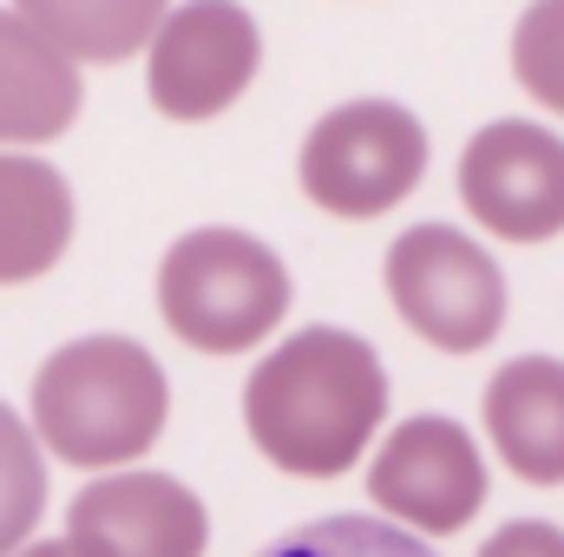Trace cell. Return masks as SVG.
Listing matches in <instances>:
<instances>
[{
	"instance_id": "16",
	"label": "cell",
	"mask_w": 564,
	"mask_h": 557,
	"mask_svg": "<svg viewBox=\"0 0 564 557\" xmlns=\"http://www.w3.org/2000/svg\"><path fill=\"white\" fill-rule=\"evenodd\" d=\"M512 73L519 86L564 119V0H532L512 26Z\"/></svg>"
},
{
	"instance_id": "9",
	"label": "cell",
	"mask_w": 564,
	"mask_h": 557,
	"mask_svg": "<svg viewBox=\"0 0 564 557\" xmlns=\"http://www.w3.org/2000/svg\"><path fill=\"white\" fill-rule=\"evenodd\" d=\"M66 545L79 557H204L210 518L184 479L119 472V479H93L73 499Z\"/></svg>"
},
{
	"instance_id": "11",
	"label": "cell",
	"mask_w": 564,
	"mask_h": 557,
	"mask_svg": "<svg viewBox=\"0 0 564 557\" xmlns=\"http://www.w3.org/2000/svg\"><path fill=\"white\" fill-rule=\"evenodd\" d=\"M79 112V66L0 7V144H46Z\"/></svg>"
},
{
	"instance_id": "5",
	"label": "cell",
	"mask_w": 564,
	"mask_h": 557,
	"mask_svg": "<svg viewBox=\"0 0 564 557\" xmlns=\"http://www.w3.org/2000/svg\"><path fill=\"white\" fill-rule=\"evenodd\" d=\"M388 295L401 321L440 354H479L506 328L499 263L453 223H414L388 250Z\"/></svg>"
},
{
	"instance_id": "18",
	"label": "cell",
	"mask_w": 564,
	"mask_h": 557,
	"mask_svg": "<svg viewBox=\"0 0 564 557\" xmlns=\"http://www.w3.org/2000/svg\"><path fill=\"white\" fill-rule=\"evenodd\" d=\"M20 557H79V551H73L66 538H40V545H26Z\"/></svg>"
},
{
	"instance_id": "12",
	"label": "cell",
	"mask_w": 564,
	"mask_h": 557,
	"mask_svg": "<svg viewBox=\"0 0 564 557\" xmlns=\"http://www.w3.org/2000/svg\"><path fill=\"white\" fill-rule=\"evenodd\" d=\"M73 243V190L53 164L0 151V288L46 276Z\"/></svg>"
},
{
	"instance_id": "3",
	"label": "cell",
	"mask_w": 564,
	"mask_h": 557,
	"mask_svg": "<svg viewBox=\"0 0 564 557\" xmlns=\"http://www.w3.org/2000/svg\"><path fill=\"white\" fill-rule=\"evenodd\" d=\"M158 308L197 354H243L289 315V270L243 230H191L164 250Z\"/></svg>"
},
{
	"instance_id": "4",
	"label": "cell",
	"mask_w": 564,
	"mask_h": 557,
	"mask_svg": "<svg viewBox=\"0 0 564 557\" xmlns=\"http://www.w3.org/2000/svg\"><path fill=\"white\" fill-rule=\"evenodd\" d=\"M295 171L315 210L368 223L414 197V184L426 177V132L394 99H355L308 125Z\"/></svg>"
},
{
	"instance_id": "17",
	"label": "cell",
	"mask_w": 564,
	"mask_h": 557,
	"mask_svg": "<svg viewBox=\"0 0 564 557\" xmlns=\"http://www.w3.org/2000/svg\"><path fill=\"white\" fill-rule=\"evenodd\" d=\"M479 557H564V532L545 518H512L506 532H492Z\"/></svg>"
},
{
	"instance_id": "2",
	"label": "cell",
	"mask_w": 564,
	"mask_h": 557,
	"mask_svg": "<svg viewBox=\"0 0 564 557\" xmlns=\"http://www.w3.org/2000/svg\"><path fill=\"white\" fill-rule=\"evenodd\" d=\"M171 414L164 368L126 335H86L46 354L33 374V439L66 466H132L158 446Z\"/></svg>"
},
{
	"instance_id": "13",
	"label": "cell",
	"mask_w": 564,
	"mask_h": 557,
	"mask_svg": "<svg viewBox=\"0 0 564 557\" xmlns=\"http://www.w3.org/2000/svg\"><path fill=\"white\" fill-rule=\"evenodd\" d=\"M13 13L33 33H46L73 66L79 59L112 66V59H132L139 46H151L171 0H13Z\"/></svg>"
},
{
	"instance_id": "15",
	"label": "cell",
	"mask_w": 564,
	"mask_h": 557,
	"mask_svg": "<svg viewBox=\"0 0 564 557\" xmlns=\"http://www.w3.org/2000/svg\"><path fill=\"white\" fill-rule=\"evenodd\" d=\"M257 557H440V551L414 532H401V525L335 512V518H315V525H295V532L270 538Z\"/></svg>"
},
{
	"instance_id": "7",
	"label": "cell",
	"mask_w": 564,
	"mask_h": 557,
	"mask_svg": "<svg viewBox=\"0 0 564 557\" xmlns=\"http://www.w3.org/2000/svg\"><path fill=\"white\" fill-rule=\"evenodd\" d=\"M459 204L506 243L564 230V139L532 119H492L459 151Z\"/></svg>"
},
{
	"instance_id": "14",
	"label": "cell",
	"mask_w": 564,
	"mask_h": 557,
	"mask_svg": "<svg viewBox=\"0 0 564 557\" xmlns=\"http://www.w3.org/2000/svg\"><path fill=\"white\" fill-rule=\"evenodd\" d=\"M46 512V459L33 426L0 401V557L26 551V532Z\"/></svg>"
},
{
	"instance_id": "1",
	"label": "cell",
	"mask_w": 564,
	"mask_h": 557,
	"mask_svg": "<svg viewBox=\"0 0 564 557\" xmlns=\"http://www.w3.org/2000/svg\"><path fill=\"white\" fill-rule=\"evenodd\" d=\"M388 419L381 354L348 328H302L257 361L243 387V426L289 479H341Z\"/></svg>"
},
{
	"instance_id": "10",
	"label": "cell",
	"mask_w": 564,
	"mask_h": 557,
	"mask_svg": "<svg viewBox=\"0 0 564 557\" xmlns=\"http://www.w3.org/2000/svg\"><path fill=\"white\" fill-rule=\"evenodd\" d=\"M492 452L525 485H564V361L519 354L486 381Z\"/></svg>"
},
{
	"instance_id": "6",
	"label": "cell",
	"mask_w": 564,
	"mask_h": 557,
	"mask_svg": "<svg viewBox=\"0 0 564 557\" xmlns=\"http://www.w3.org/2000/svg\"><path fill=\"white\" fill-rule=\"evenodd\" d=\"M257 66H263V33H257L250 7H237V0H184L151 33L144 92H151V106L164 119L204 125V119L230 112L250 92Z\"/></svg>"
},
{
	"instance_id": "8",
	"label": "cell",
	"mask_w": 564,
	"mask_h": 557,
	"mask_svg": "<svg viewBox=\"0 0 564 557\" xmlns=\"http://www.w3.org/2000/svg\"><path fill=\"white\" fill-rule=\"evenodd\" d=\"M368 499L408 532H466L486 505V459L473 433L446 414H414L388 433L368 466Z\"/></svg>"
}]
</instances>
